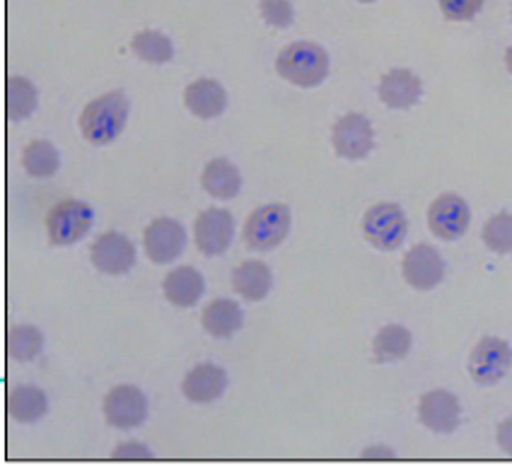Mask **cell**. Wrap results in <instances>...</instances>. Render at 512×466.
Instances as JSON below:
<instances>
[{
    "label": "cell",
    "instance_id": "cell-15",
    "mask_svg": "<svg viewBox=\"0 0 512 466\" xmlns=\"http://www.w3.org/2000/svg\"><path fill=\"white\" fill-rule=\"evenodd\" d=\"M228 389V372L213 363L196 365L182 382V394L191 404H213Z\"/></svg>",
    "mask_w": 512,
    "mask_h": 466
},
{
    "label": "cell",
    "instance_id": "cell-29",
    "mask_svg": "<svg viewBox=\"0 0 512 466\" xmlns=\"http://www.w3.org/2000/svg\"><path fill=\"white\" fill-rule=\"evenodd\" d=\"M259 10L261 17L278 29L290 27L295 20V10L290 0H259Z\"/></svg>",
    "mask_w": 512,
    "mask_h": 466
},
{
    "label": "cell",
    "instance_id": "cell-7",
    "mask_svg": "<svg viewBox=\"0 0 512 466\" xmlns=\"http://www.w3.org/2000/svg\"><path fill=\"white\" fill-rule=\"evenodd\" d=\"M104 418L109 425L119 430L141 428L148 421V399L138 387L131 384H119L112 392L104 396Z\"/></svg>",
    "mask_w": 512,
    "mask_h": 466
},
{
    "label": "cell",
    "instance_id": "cell-3",
    "mask_svg": "<svg viewBox=\"0 0 512 466\" xmlns=\"http://www.w3.org/2000/svg\"><path fill=\"white\" fill-rule=\"evenodd\" d=\"M290 232V208L283 203H266L254 208L244 223V244L254 252H271L285 242Z\"/></svg>",
    "mask_w": 512,
    "mask_h": 466
},
{
    "label": "cell",
    "instance_id": "cell-33",
    "mask_svg": "<svg viewBox=\"0 0 512 466\" xmlns=\"http://www.w3.org/2000/svg\"><path fill=\"white\" fill-rule=\"evenodd\" d=\"M363 457H389V459H392L394 452L392 450H380V447H375V450L363 452Z\"/></svg>",
    "mask_w": 512,
    "mask_h": 466
},
{
    "label": "cell",
    "instance_id": "cell-19",
    "mask_svg": "<svg viewBox=\"0 0 512 466\" xmlns=\"http://www.w3.org/2000/svg\"><path fill=\"white\" fill-rule=\"evenodd\" d=\"M201 324L215 339H230L242 329L244 312L235 300L218 297V300L208 302V307L201 314Z\"/></svg>",
    "mask_w": 512,
    "mask_h": 466
},
{
    "label": "cell",
    "instance_id": "cell-24",
    "mask_svg": "<svg viewBox=\"0 0 512 466\" xmlns=\"http://www.w3.org/2000/svg\"><path fill=\"white\" fill-rule=\"evenodd\" d=\"M411 331L401 324H389L380 329L372 343V353H375L377 363H397L404 360L411 351Z\"/></svg>",
    "mask_w": 512,
    "mask_h": 466
},
{
    "label": "cell",
    "instance_id": "cell-20",
    "mask_svg": "<svg viewBox=\"0 0 512 466\" xmlns=\"http://www.w3.org/2000/svg\"><path fill=\"white\" fill-rule=\"evenodd\" d=\"M273 273L264 261L249 259L232 271V290L249 302H261L271 293Z\"/></svg>",
    "mask_w": 512,
    "mask_h": 466
},
{
    "label": "cell",
    "instance_id": "cell-21",
    "mask_svg": "<svg viewBox=\"0 0 512 466\" xmlns=\"http://www.w3.org/2000/svg\"><path fill=\"white\" fill-rule=\"evenodd\" d=\"M49 413V399L39 387L20 384L8 392V416L17 423H37Z\"/></svg>",
    "mask_w": 512,
    "mask_h": 466
},
{
    "label": "cell",
    "instance_id": "cell-13",
    "mask_svg": "<svg viewBox=\"0 0 512 466\" xmlns=\"http://www.w3.org/2000/svg\"><path fill=\"white\" fill-rule=\"evenodd\" d=\"M401 271H404V281L411 288L433 290L445 278V261H442L438 249L430 247V244H416L411 252H406Z\"/></svg>",
    "mask_w": 512,
    "mask_h": 466
},
{
    "label": "cell",
    "instance_id": "cell-5",
    "mask_svg": "<svg viewBox=\"0 0 512 466\" xmlns=\"http://www.w3.org/2000/svg\"><path fill=\"white\" fill-rule=\"evenodd\" d=\"M363 232L375 249L394 252L406 240L409 220H406L404 208L397 206V203H377L365 213Z\"/></svg>",
    "mask_w": 512,
    "mask_h": 466
},
{
    "label": "cell",
    "instance_id": "cell-1",
    "mask_svg": "<svg viewBox=\"0 0 512 466\" xmlns=\"http://www.w3.org/2000/svg\"><path fill=\"white\" fill-rule=\"evenodd\" d=\"M131 104L121 90L107 92V95L92 99L80 114V131L85 141L92 145H107L116 141L124 131Z\"/></svg>",
    "mask_w": 512,
    "mask_h": 466
},
{
    "label": "cell",
    "instance_id": "cell-22",
    "mask_svg": "<svg viewBox=\"0 0 512 466\" xmlns=\"http://www.w3.org/2000/svg\"><path fill=\"white\" fill-rule=\"evenodd\" d=\"M201 184L211 196L228 201V198H235L240 194L242 174L230 160H225V157H215V160H211L206 167H203Z\"/></svg>",
    "mask_w": 512,
    "mask_h": 466
},
{
    "label": "cell",
    "instance_id": "cell-31",
    "mask_svg": "<svg viewBox=\"0 0 512 466\" xmlns=\"http://www.w3.org/2000/svg\"><path fill=\"white\" fill-rule=\"evenodd\" d=\"M114 459H153V452L141 442H121L112 452Z\"/></svg>",
    "mask_w": 512,
    "mask_h": 466
},
{
    "label": "cell",
    "instance_id": "cell-18",
    "mask_svg": "<svg viewBox=\"0 0 512 466\" xmlns=\"http://www.w3.org/2000/svg\"><path fill=\"white\" fill-rule=\"evenodd\" d=\"M423 95V83L409 68H394L382 78L380 99L389 109H411Z\"/></svg>",
    "mask_w": 512,
    "mask_h": 466
},
{
    "label": "cell",
    "instance_id": "cell-12",
    "mask_svg": "<svg viewBox=\"0 0 512 466\" xmlns=\"http://www.w3.org/2000/svg\"><path fill=\"white\" fill-rule=\"evenodd\" d=\"M90 259L97 271L107 273V276H124L136 264V247L121 232H102L92 242Z\"/></svg>",
    "mask_w": 512,
    "mask_h": 466
},
{
    "label": "cell",
    "instance_id": "cell-2",
    "mask_svg": "<svg viewBox=\"0 0 512 466\" xmlns=\"http://www.w3.org/2000/svg\"><path fill=\"white\" fill-rule=\"evenodd\" d=\"M276 71L298 87H317L329 75V54L314 42H293L278 54Z\"/></svg>",
    "mask_w": 512,
    "mask_h": 466
},
{
    "label": "cell",
    "instance_id": "cell-8",
    "mask_svg": "<svg viewBox=\"0 0 512 466\" xmlns=\"http://www.w3.org/2000/svg\"><path fill=\"white\" fill-rule=\"evenodd\" d=\"M143 247L148 259L153 264H172L184 254L186 247V230L179 220L172 218H157L145 227L143 232Z\"/></svg>",
    "mask_w": 512,
    "mask_h": 466
},
{
    "label": "cell",
    "instance_id": "cell-23",
    "mask_svg": "<svg viewBox=\"0 0 512 466\" xmlns=\"http://www.w3.org/2000/svg\"><path fill=\"white\" fill-rule=\"evenodd\" d=\"M39 102L37 87L29 83L22 75H13L5 85V114L10 121H25L34 114Z\"/></svg>",
    "mask_w": 512,
    "mask_h": 466
},
{
    "label": "cell",
    "instance_id": "cell-27",
    "mask_svg": "<svg viewBox=\"0 0 512 466\" xmlns=\"http://www.w3.org/2000/svg\"><path fill=\"white\" fill-rule=\"evenodd\" d=\"M131 49L136 51V56L141 58V61L155 63V66L172 61L174 56L172 39L167 37V34L157 32V29H143V32H138L136 37H133Z\"/></svg>",
    "mask_w": 512,
    "mask_h": 466
},
{
    "label": "cell",
    "instance_id": "cell-32",
    "mask_svg": "<svg viewBox=\"0 0 512 466\" xmlns=\"http://www.w3.org/2000/svg\"><path fill=\"white\" fill-rule=\"evenodd\" d=\"M496 440H498L500 450H503L505 454H510V457H512V416L505 418V421L498 425Z\"/></svg>",
    "mask_w": 512,
    "mask_h": 466
},
{
    "label": "cell",
    "instance_id": "cell-17",
    "mask_svg": "<svg viewBox=\"0 0 512 466\" xmlns=\"http://www.w3.org/2000/svg\"><path fill=\"white\" fill-rule=\"evenodd\" d=\"M162 290H165L170 305L186 310V307L199 305L203 293H206V281H203L201 271H196L194 266H177V269L165 276Z\"/></svg>",
    "mask_w": 512,
    "mask_h": 466
},
{
    "label": "cell",
    "instance_id": "cell-34",
    "mask_svg": "<svg viewBox=\"0 0 512 466\" xmlns=\"http://www.w3.org/2000/svg\"><path fill=\"white\" fill-rule=\"evenodd\" d=\"M505 66H508V71L512 73V46L508 51H505Z\"/></svg>",
    "mask_w": 512,
    "mask_h": 466
},
{
    "label": "cell",
    "instance_id": "cell-26",
    "mask_svg": "<svg viewBox=\"0 0 512 466\" xmlns=\"http://www.w3.org/2000/svg\"><path fill=\"white\" fill-rule=\"evenodd\" d=\"M5 346H8L10 358L17 360V363H29V360H34L39 353H42L44 336L37 326L17 324L8 331Z\"/></svg>",
    "mask_w": 512,
    "mask_h": 466
},
{
    "label": "cell",
    "instance_id": "cell-16",
    "mask_svg": "<svg viewBox=\"0 0 512 466\" xmlns=\"http://www.w3.org/2000/svg\"><path fill=\"white\" fill-rule=\"evenodd\" d=\"M184 104L199 119H218L228 107V92L218 80L199 78L184 90Z\"/></svg>",
    "mask_w": 512,
    "mask_h": 466
},
{
    "label": "cell",
    "instance_id": "cell-30",
    "mask_svg": "<svg viewBox=\"0 0 512 466\" xmlns=\"http://www.w3.org/2000/svg\"><path fill=\"white\" fill-rule=\"evenodd\" d=\"M481 8H484V0H440L442 15L455 22L471 20Z\"/></svg>",
    "mask_w": 512,
    "mask_h": 466
},
{
    "label": "cell",
    "instance_id": "cell-35",
    "mask_svg": "<svg viewBox=\"0 0 512 466\" xmlns=\"http://www.w3.org/2000/svg\"><path fill=\"white\" fill-rule=\"evenodd\" d=\"M360 3H375V0H360Z\"/></svg>",
    "mask_w": 512,
    "mask_h": 466
},
{
    "label": "cell",
    "instance_id": "cell-14",
    "mask_svg": "<svg viewBox=\"0 0 512 466\" xmlns=\"http://www.w3.org/2000/svg\"><path fill=\"white\" fill-rule=\"evenodd\" d=\"M418 418L433 433H455L459 418H462L459 399L455 394L445 392V389H433V392L423 394L421 401H418Z\"/></svg>",
    "mask_w": 512,
    "mask_h": 466
},
{
    "label": "cell",
    "instance_id": "cell-25",
    "mask_svg": "<svg viewBox=\"0 0 512 466\" xmlns=\"http://www.w3.org/2000/svg\"><path fill=\"white\" fill-rule=\"evenodd\" d=\"M22 167L29 177L37 179H46L54 177L61 167V155L54 148V143L49 141H32L22 150Z\"/></svg>",
    "mask_w": 512,
    "mask_h": 466
},
{
    "label": "cell",
    "instance_id": "cell-4",
    "mask_svg": "<svg viewBox=\"0 0 512 466\" xmlns=\"http://www.w3.org/2000/svg\"><path fill=\"white\" fill-rule=\"evenodd\" d=\"M95 213L85 201L71 198V201H61L51 208L46 215V232H49V242L54 247H71V244L85 240L90 232Z\"/></svg>",
    "mask_w": 512,
    "mask_h": 466
},
{
    "label": "cell",
    "instance_id": "cell-9",
    "mask_svg": "<svg viewBox=\"0 0 512 466\" xmlns=\"http://www.w3.org/2000/svg\"><path fill=\"white\" fill-rule=\"evenodd\" d=\"M331 143H334L336 153L346 160H363L375 148V131L368 116L363 114H346L336 121L334 131H331Z\"/></svg>",
    "mask_w": 512,
    "mask_h": 466
},
{
    "label": "cell",
    "instance_id": "cell-11",
    "mask_svg": "<svg viewBox=\"0 0 512 466\" xmlns=\"http://www.w3.org/2000/svg\"><path fill=\"white\" fill-rule=\"evenodd\" d=\"M469 223L471 211L467 201L457 194H442L440 198H435L433 206L428 208L430 232L445 242L459 240V237L469 230Z\"/></svg>",
    "mask_w": 512,
    "mask_h": 466
},
{
    "label": "cell",
    "instance_id": "cell-10",
    "mask_svg": "<svg viewBox=\"0 0 512 466\" xmlns=\"http://www.w3.org/2000/svg\"><path fill=\"white\" fill-rule=\"evenodd\" d=\"M235 237V218L225 208H208L194 223V240L201 254L220 256L228 252Z\"/></svg>",
    "mask_w": 512,
    "mask_h": 466
},
{
    "label": "cell",
    "instance_id": "cell-28",
    "mask_svg": "<svg viewBox=\"0 0 512 466\" xmlns=\"http://www.w3.org/2000/svg\"><path fill=\"white\" fill-rule=\"evenodd\" d=\"M484 244L496 254L512 252V215L498 213L484 225Z\"/></svg>",
    "mask_w": 512,
    "mask_h": 466
},
{
    "label": "cell",
    "instance_id": "cell-6",
    "mask_svg": "<svg viewBox=\"0 0 512 466\" xmlns=\"http://www.w3.org/2000/svg\"><path fill=\"white\" fill-rule=\"evenodd\" d=\"M512 368V348L498 336H486L469 355V375L479 387H493Z\"/></svg>",
    "mask_w": 512,
    "mask_h": 466
}]
</instances>
